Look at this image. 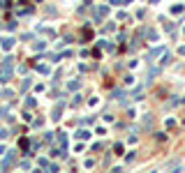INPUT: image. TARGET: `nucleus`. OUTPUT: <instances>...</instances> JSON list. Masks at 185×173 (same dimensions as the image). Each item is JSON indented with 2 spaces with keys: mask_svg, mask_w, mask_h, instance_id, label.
<instances>
[{
  "mask_svg": "<svg viewBox=\"0 0 185 173\" xmlns=\"http://www.w3.org/2000/svg\"><path fill=\"white\" fill-rule=\"evenodd\" d=\"M88 136H90L88 129H79V132H76V139H88Z\"/></svg>",
  "mask_w": 185,
  "mask_h": 173,
  "instance_id": "f03ea898",
  "label": "nucleus"
},
{
  "mask_svg": "<svg viewBox=\"0 0 185 173\" xmlns=\"http://www.w3.org/2000/svg\"><path fill=\"white\" fill-rule=\"evenodd\" d=\"M183 9H185V5H174V7H171V14H181Z\"/></svg>",
  "mask_w": 185,
  "mask_h": 173,
  "instance_id": "20e7f679",
  "label": "nucleus"
},
{
  "mask_svg": "<svg viewBox=\"0 0 185 173\" xmlns=\"http://www.w3.org/2000/svg\"><path fill=\"white\" fill-rule=\"evenodd\" d=\"M106 12H109V7H106V5H100V7H97V19L106 16Z\"/></svg>",
  "mask_w": 185,
  "mask_h": 173,
  "instance_id": "f257e3e1",
  "label": "nucleus"
},
{
  "mask_svg": "<svg viewBox=\"0 0 185 173\" xmlns=\"http://www.w3.org/2000/svg\"><path fill=\"white\" fill-rule=\"evenodd\" d=\"M90 37H93V32H90V30L86 28V30H83V39H90Z\"/></svg>",
  "mask_w": 185,
  "mask_h": 173,
  "instance_id": "6e6552de",
  "label": "nucleus"
},
{
  "mask_svg": "<svg viewBox=\"0 0 185 173\" xmlns=\"http://www.w3.org/2000/svg\"><path fill=\"white\" fill-rule=\"evenodd\" d=\"M160 53H164V49H155V51H151V58H157Z\"/></svg>",
  "mask_w": 185,
  "mask_h": 173,
  "instance_id": "39448f33",
  "label": "nucleus"
},
{
  "mask_svg": "<svg viewBox=\"0 0 185 173\" xmlns=\"http://www.w3.org/2000/svg\"><path fill=\"white\" fill-rule=\"evenodd\" d=\"M113 152H116V155L123 152V146H121V143H116V146H113Z\"/></svg>",
  "mask_w": 185,
  "mask_h": 173,
  "instance_id": "0eeeda50",
  "label": "nucleus"
},
{
  "mask_svg": "<svg viewBox=\"0 0 185 173\" xmlns=\"http://www.w3.org/2000/svg\"><path fill=\"white\" fill-rule=\"evenodd\" d=\"M67 88H69V90H76V88H79V81H69Z\"/></svg>",
  "mask_w": 185,
  "mask_h": 173,
  "instance_id": "423d86ee",
  "label": "nucleus"
},
{
  "mask_svg": "<svg viewBox=\"0 0 185 173\" xmlns=\"http://www.w3.org/2000/svg\"><path fill=\"white\" fill-rule=\"evenodd\" d=\"M0 44H3V49H12V44H14V39H3V42H0Z\"/></svg>",
  "mask_w": 185,
  "mask_h": 173,
  "instance_id": "7ed1b4c3",
  "label": "nucleus"
}]
</instances>
